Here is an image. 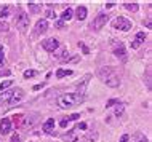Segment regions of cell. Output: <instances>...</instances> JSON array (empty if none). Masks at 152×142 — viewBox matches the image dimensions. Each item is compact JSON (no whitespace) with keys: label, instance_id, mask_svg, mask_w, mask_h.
Listing matches in <instances>:
<instances>
[{"label":"cell","instance_id":"cell-37","mask_svg":"<svg viewBox=\"0 0 152 142\" xmlns=\"http://www.w3.org/2000/svg\"><path fill=\"white\" fill-rule=\"evenodd\" d=\"M61 126H63V128H66V126H67V120H63V121H61Z\"/></svg>","mask_w":152,"mask_h":142},{"label":"cell","instance_id":"cell-28","mask_svg":"<svg viewBox=\"0 0 152 142\" xmlns=\"http://www.w3.org/2000/svg\"><path fill=\"white\" fill-rule=\"evenodd\" d=\"M114 104H118V101H117V99H110L109 102H107V105H106V107H112Z\"/></svg>","mask_w":152,"mask_h":142},{"label":"cell","instance_id":"cell-19","mask_svg":"<svg viewBox=\"0 0 152 142\" xmlns=\"http://www.w3.org/2000/svg\"><path fill=\"white\" fill-rule=\"evenodd\" d=\"M10 16V8L8 7H0V18H7Z\"/></svg>","mask_w":152,"mask_h":142},{"label":"cell","instance_id":"cell-12","mask_svg":"<svg viewBox=\"0 0 152 142\" xmlns=\"http://www.w3.org/2000/svg\"><path fill=\"white\" fill-rule=\"evenodd\" d=\"M75 18L79 19V21H83L85 18H87V8L85 7H79L75 10Z\"/></svg>","mask_w":152,"mask_h":142},{"label":"cell","instance_id":"cell-10","mask_svg":"<svg viewBox=\"0 0 152 142\" xmlns=\"http://www.w3.org/2000/svg\"><path fill=\"white\" fill-rule=\"evenodd\" d=\"M47 30H48L47 19H40V21H37V24H35V34L37 35H39V34H45Z\"/></svg>","mask_w":152,"mask_h":142},{"label":"cell","instance_id":"cell-2","mask_svg":"<svg viewBox=\"0 0 152 142\" xmlns=\"http://www.w3.org/2000/svg\"><path fill=\"white\" fill-rule=\"evenodd\" d=\"M98 77H99V80L102 83H106L110 88L120 86V78H118V75L115 74V70L112 67H106V66L99 67L98 69Z\"/></svg>","mask_w":152,"mask_h":142},{"label":"cell","instance_id":"cell-38","mask_svg":"<svg viewBox=\"0 0 152 142\" xmlns=\"http://www.w3.org/2000/svg\"><path fill=\"white\" fill-rule=\"evenodd\" d=\"M42 86H43V83H42V85H35V86H34V90H40Z\"/></svg>","mask_w":152,"mask_h":142},{"label":"cell","instance_id":"cell-3","mask_svg":"<svg viewBox=\"0 0 152 142\" xmlns=\"http://www.w3.org/2000/svg\"><path fill=\"white\" fill-rule=\"evenodd\" d=\"M24 97V93L23 90H10V91H3L0 94V104L2 105H7V107H11V105L18 104Z\"/></svg>","mask_w":152,"mask_h":142},{"label":"cell","instance_id":"cell-18","mask_svg":"<svg viewBox=\"0 0 152 142\" xmlns=\"http://www.w3.org/2000/svg\"><path fill=\"white\" fill-rule=\"evenodd\" d=\"M123 5H125V8L130 10V11H138V8H139V5L136 2H125Z\"/></svg>","mask_w":152,"mask_h":142},{"label":"cell","instance_id":"cell-11","mask_svg":"<svg viewBox=\"0 0 152 142\" xmlns=\"http://www.w3.org/2000/svg\"><path fill=\"white\" fill-rule=\"evenodd\" d=\"M144 40H146V34H144V32H139V34H136V37H134L133 43H131V48L138 50V48L142 45V42H144Z\"/></svg>","mask_w":152,"mask_h":142},{"label":"cell","instance_id":"cell-9","mask_svg":"<svg viewBox=\"0 0 152 142\" xmlns=\"http://www.w3.org/2000/svg\"><path fill=\"white\" fill-rule=\"evenodd\" d=\"M11 131V121L8 120V118H3V120H0V134H8V133Z\"/></svg>","mask_w":152,"mask_h":142},{"label":"cell","instance_id":"cell-15","mask_svg":"<svg viewBox=\"0 0 152 142\" xmlns=\"http://www.w3.org/2000/svg\"><path fill=\"white\" fill-rule=\"evenodd\" d=\"M131 142H149V141H147V137L142 133H136V134L131 137Z\"/></svg>","mask_w":152,"mask_h":142},{"label":"cell","instance_id":"cell-5","mask_svg":"<svg viewBox=\"0 0 152 142\" xmlns=\"http://www.w3.org/2000/svg\"><path fill=\"white\" fill-rule=\"evenodd\" d=\"M15 22H16V27L24 32L29 27V16L24 13V11H18V16L15 18Z\"/></svg>","mask_w":152,"mask_h":142},{"label":"cell","instance_id":"cell-21","mask_svg":"<svg viewBox=\"0 0 152 142\" xmlns=\"http://www.w3.org/2000/svg\"><path fill=\"white\" fill-rule=\"evenodd\" d=\"M13 118H15L13 121H15V125H16V126H21V121H23L24 117H23V115H15Z\"/></svg>","mask_w":152,"mask_h":142},{"label":"cell","instance_id":"cell-35","mask_svg":"<svg viewBox=\"0 0 152 142\" xmlns=\"http://www.w3.org/2000/svg\"><path fill=\"white\" fill-rule=\"evenodd\" d=\"M149 78H151V72H149V70H147V86H149V88H151V80H149Z\"/></svg>","mask_w":152,"mask_h":142},{"label":"cell","instance_id":"cell-26","mask_svg":"<svg viewBox=\"0 0 152 142\" xmlns=\"http://www.w3.org/2000/svg\"><path fill=\"white\" fill-rule=\"evenodd\" d=\"M77 118H80V115H79V113H74V115L67 117V121H74V120H77Z\"/></svg>","mask_w":152,"mask_h":142},{"label":"cell","instance_id":"cell-7","mask_svg":"<svg viewBox=\"0 0 152 142\" xmlns=\"http://www.w3.org/2000/svg\"><path fill=\"white\" fill-rule=\"evenodd\" d=\"M42 46H43V50H47L50 53H55V50L59 48V42L56 38H47V40L42 42Z\"/></svg>","mask_w":152,"mask_h":142},{"label":"cell","instance_id":"cell-13","mask_svg":"<svg viewBox=\"0 0 152 142\" xmlns=\"http://www.w3.org/2000/svg\"><path fill=\"white\" fill-rule=\"evenodd\" d=\"M27 5H29V11H31V13H39V11L42 10V3H40V2H29Z\"/></svg>","mask_w":152,"mask_h":142},{"label":"cell","instance_id":"cell-33","mask_svg":"<svg viewBox=\"0 0 152 142\" xmlns=\"http://www.w3.org/2000/svg\"><path fill=\"white\" fill-rule=\"evenodd\" d=\"M146 27H147V29H151V27H152V22H151V18H147V19H146Z\"/></svg>","mask_w":152,"mask_h":142},{"label":"cell","instance_id":"cell-25","mask_svg":"<svg viewBox=\"0 0 152 142\" xmlns=\"http://www.w3.org/2000/svg\"><path fill=\"white\" fill-rule=\"evenodd\" d=\"M8 30V24L7 22H0V32H7Z\"/></svg>","mask_w":152,"mask_h":142},{"label":"cell","instance_id":"cell-17","mask_svg":"<svg viewBox=\"0 0 152 142\" xmlns=\"http://www.w3.org/2000/svg\"><path fill=\"white\" fill-rule=\"evenodd\" d=\"M67 75H72L71 69H59V70L56 72V77H58V78H63V77H67Z\"/></svg>","mask_w":152,"mask_h":142},{"label":"cell","instance_id":"cell-32","mask_svg":"<svg viewBox=\"0 0 152 142\" xmlns=\"http://www.w3.org/2000/svg\"><path fill=\"white\" fill-rule=\"evenodd\" d=\"M11 142H19V136L18 134H13V136H11Z\"/></svg>","mask_w":152,"mask_h":142},{"label":"cell","instance_id":"cell-14","mask_svg":"<svg viewBox=\"0 0 152 142\" xmlns=\"http://www.w3.org/2000/svg\"><path fill=\"white\" fill-rule=\"evenodd\" d=\"M43 131L45 133H51L53 131V128H55V120H53V118H48L47 121H45V123H43Z\"/></svg>","mask_w":152,"mask_h":142},{"label":"cell","instance_id":"cell-31","mask_svg":"<svg viewBox=\"0 0 152 142\" xmlns=\"http://www.w3.org/2000/svg\"><path fill=\"white\" fill-rule=\"evenodd\" d=\"M79 46L82 48V50H83V53H85V54H88V48H87V46H85V45H83V43H79Z\"/></svg>","mask_w":152,"mask_h":142},{"label":"cell","instance_id":"cell-6","mask_svg":"<svg viewBox=\"0 0 152 142\" xmlns=\"http://www.w3.org/2000/svg\"><path fill=\"white\" fill-rule=\"evenodd\" d=\"M107 21H109V16L106 13H101V14H98L96 18H94V21L91 22V27L94 30H99L101 27L106 26V22H107Z\"/></svg>","mask_w":152,"mask_h":142},{"label":"cell","instance_id":"cell-27","mask_svg":"<svg viewBox=\"0 0 152 142\" xmlns=\"http://www.w3.org/2000/svg\"><path fill=\"white\" fill-rule=\"evenodd\" d=\"M47 16H48V18H51V19H55L56 18V13H55V11H51V10H48L47 11Z\"/></svg>","mask_w":152,"mask_h":142},{"label":"cell","instance_id":"cell-22","mask_svg":"<svg viewBox=\"0 0 152 142\" xmlns=\"http://www.w3.org/2000/svg\"><path fill=\"white\" fill-rule=\"evenodd\" d=\"M8 86H11V80H5V82L0 83V91H3V90H5V88H8Z\"/></svg>","mask_w":152,"mask_h":142},{"label":"cell","instance_id":"cell-30","mask_svg":"<svg viewBox=\"0 0 152 142\" xmlns=\"http://www.w3.org/2000/svg\"><path fill=\"white\" fill-rule=\"evenodd\" d=\"M128 141H130V136L128 134H123L122 139H120V142H128Z\"/></svg>","mask_w":152,"mask_h":142},{"label":"cell","instance_id":"cell-4","mask_svg":"<svg viewBox=\"0 0 152 142\" xmlns=\"http://www.w3.org/2000/svg\"><path fill=\"white\" fill-rule=\"evenodd\" d=\"M112 27H114V29H117V30L126 32V30L131 29V21H130V19H126V18H123V16H117V18L112 21Z\"/></svg>","mask_w":152,"mask_h":142},{"label":"cell","instance_id":"cell-8","mask_svg":"<svg viewBox=\"0 0 152 142\" xmlns=\"http://www.w3.org/2000/svg\"><path fill=\"white\" fill-rule=\"evenodd\" d=\"M114 54H115L118 59H122V61L126 59V51H125V46H123V43L118 42L117 45L114 46Z\"/></svg>","mask_w":152,"mask_h":142},{"label":"cell","instance_id":"cell-20","mask_svg":"<svg viewBox=\"0 0 152 142\" xmlns=\"http://www.w3.org/2000/svg\"><path fill=\"white\" fill-rule=\"evenodd\" d=\"M0 67H5V53L2 46H0Z\"/></svg>","mask_w":152,"mask_h":142},{"label":"cell","instance_id":"cell-36","mask_svg":"<svg viewBox=\"0 0 152 142\" xmlns=\"http://www.w3.org/2000/svg\"><path fill=\"white\" fill-rule=\"evenodd\" d=\"M114 5H115V2H107V3H106V7H107V8H112Z\"/></svg>","mask_w":152,"mask_h":142},{"label":"cell","instance_id":"cell-24","mask_svg":"<svg viewBox=\"0 0 152 142\" xmlns=\"http://www.w3.org/2000/svg\"><path fill=\"white\" fill-rule=\"evenodd\" d=\"M122 113H123V105H122V104H118V107L115 109V115H117V117H120Z\"/></svg>","mask_w":152,"mask_h":142},{"label":"cell","instance_id":"cell-23","mask_svg":"<svg viewBox=\"0 0 152 142\" xmlns=\"http://www.w3.org/2000/svg\"><path fill=\"white\" fill-rule=\"evenodd\" d=\"M37 72L35 70H26L24 72V78H32V77H35Z\"/></svg>","mask_w":152,"mask_h":142},{"label":"cell","instance_id":"cell-34","mask_svg":"<svg viewBox=\"0 0 152 142\" xmlns=\"http://www.w3.org/2000/svg\"><path fill=\"white\" fill-rule=\"evenodd\" d=\"M77 129H87V123H80V125H79V128H77Z\"/></svg>","mask_w":152,"mask_h":142},{"label":"cell","instance_id":"cell-16","mask_svg":"<svg viewBox=\"0 0 152 142\" xmlns=\"http://www.w3.org/2000/svg\"><path fill=\"white\" fill-rule=\"evenodd\" d=\"M72 14H74V13H72L71 8H66V10L63 11V14H61V21H64V22H66V21H69V19L72 18Z\"/></svg>","mask_w":152,"mask_h":142},{"label":"cell","instance_id":"cell-29","mask_svg":"<svg viewBox=\"0 0 152 142\" xmlns=\"http://www.w3.org/2000/svg\"><path fill=\"white\" fill-rule=\"evenodd\" d=\"M64 21H61V19H59V21H56V27H59V29H63V27H64Z\"/></svg>","mask_w":152,"mask_h":142},{"label":"cell","instance_id":"cell-1","mask_svg":"<svg viewBox=\"0 0 152 142\" xmlns=\"http://www.w3.org/2000/svg\"><path fill=\"white\" fill-rule=\"evenodd\" d=\"M85 101L83 93H66V94L59 96L56 99V104H58L59 109H69L74 107V105H79Z\"/></svg>","mask_w":152,"mask_h":142}]
</instances>
